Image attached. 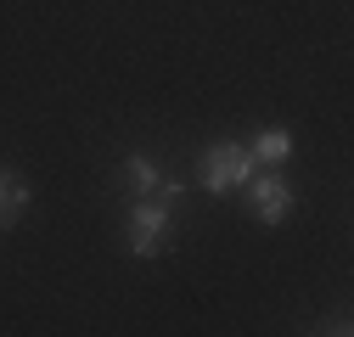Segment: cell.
Segmentation results:
<instances>
[{"label":"cell","mask_w":354,"mask_h":337,"mask_svg":"<svg viewBox=\"0 0 354 337\" xmlns=\"http://www.w3.org/2000/svg\"><path fill=\"white\" fill-rule=\"evenodd\" d=\"M180 197H186L180 180H158L152 197H136V208H129V220H124V247L136 253V259H158V253L169 247Z\"/></svg>","instance_id":"obj_1"},{"label":"cell","mask_w":354,"mask_h":337,"mask_svg":"<svg viewBox=\"0 0 354 337\" xmlns=\"http://www.w3.org/2000/svg\"><path fill=\"white\" fill-rule=\"evenodd\" d=\"M253 152L242 146V141H214V146H203V157H197V180H203V191H214V197H225V191H242L248 186V175H253Z\"/></svg>","instance_id":"obj_2"},{"label":"cell","mask_w":354,"mask_h":337,"mask_svg":"<svg viewBox=\"0 0 354 337\" xmlns=\"http://www.w3.org/2000/svg\"><path fill=\"white\" fill-rule=\"evenodd\" d=\"M242 191H248L253 220H264V225H287V220H292V208H298V191L281 180V168H264V175L253 168Z\"/></svg>","instance_id":"obj_3"},{"label":"cell","mask_w":354,"mask_h":337,"mask_svg":"<svg viewBox=\"0 0 354 337\" xmlns=\"http://www.w3.org/2000/svg\"><path fill=\"white\" fill-rule=\"evenodd\" d=\"M248 152H253L259 168H281L292 157V130H287V124H264V130L248 141Z\"/></svg>","instance_id":"obj_4"},{"label":"cell","mask_w":354,"mask_h":337,"mask_svg":"<svg viewBox=\"0 0 354 337\" xmlns=\"http://www.w3.org/2000/svg\"><path fill=\"white\" fill-rule=\"evenodd\" d=\"M23 208H28V180L0 168V225H6L12 214H23Z\"/></svg>","instance_id":"obj_5"},{"label":"cell","mask_w":354,"mask_h":337,"mask_svg":"<svg viewBox=\"0 0 354 337\" xmlns=\"http://www.w3.org/2000/svg\"><path fill=\"white\" fill-rule=\"evenodd\" d=\"M124 180L136 186V197H152L163 175H158V163H152V157H141V152H136V157H124Z\"/></svg>","instance_id":"obj_6"}]
</instances>
